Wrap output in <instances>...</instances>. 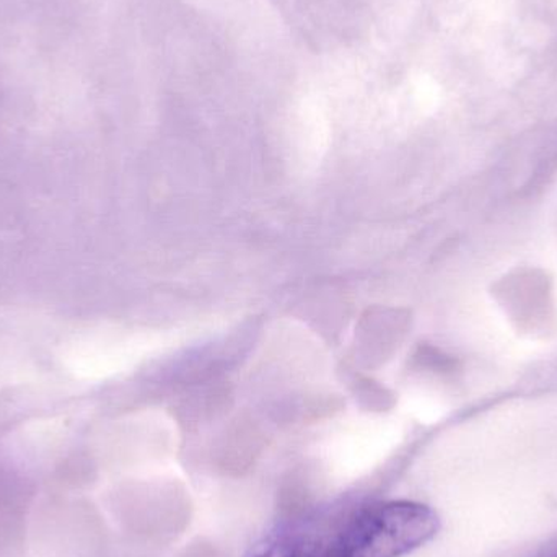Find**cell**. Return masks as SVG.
<instances>
[{"instance_id": "6da1fadb", "label": "cell", "mask_w": 557, "mask_h": 557, "mask_svg": "<svg viewBox=\"0 0 557 557\" xmlns=\"http://www.w3.org/2000/svg\"><path fill=\"white\" fill-rule=\"evenodd\" d=\"M441 530L437 512L408 499H341L281 523L245 557H405Z\"/></svg>"}]
</instances>
